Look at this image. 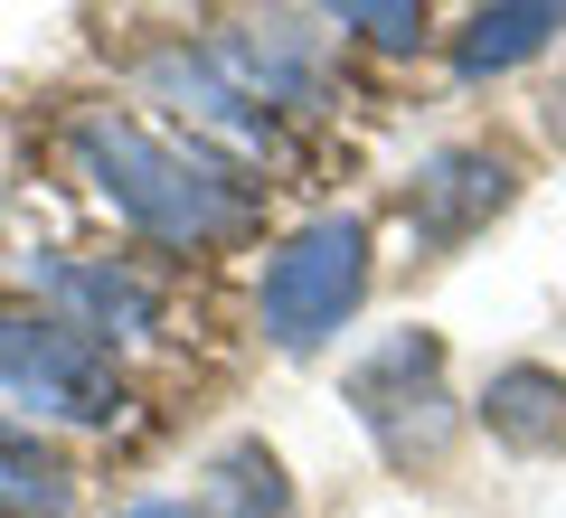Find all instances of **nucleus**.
<instances>
[{
	"label": "nucleus",
	"instance_id": "nucleus-9",
	"mask_svg": "<svg viewBox=\"0 0 566 518\" xmlns=\"http://www.w3.org/2000/svg\"><path fill=\"white\" fill-rule=\"evenodd\" d=\"M566 39V0H482L453 39V76H510Z\"/></svg>",
	"mask_w": 566,
	"mask_h": 518
},
{
	"label": "nucleus",
	"instance_id": "nucleus-6",
	"mask_svg": "<svg viewBox=\"0 0 566 518\" xmlns=\"http://www.w3.org/2000/svg\"><path fill=\"white\" fill-rule=\"evenodd\" d=\"M142 85L189 123L199 151H208V141H227V151H245V160H283L274 114H264V104L218 66V47H151V57H142Z\"/></svg>",
	"mask_w": 566,
	"mask_h": 518
},
{
	"label": "nucleus",
	"instance_id": "nucleus-7",
	"mask_svg": "<svg viewBox=\"0 0 566 518\" xmlns=\"http://www.w3.org/2000/svg\"><path fill=\"white\" fill-rule=\"evenodd\" d=\"M510 199H520V160L491 151V141H453V151H434L416 170L406 226H416V245H463L472 226H491Z\"/></svg>",
	"mask_w": 566,
	"mask_h": 518
},
{
	"label": "nucleus",
	"instance_id": "nucleus-8",
	"mask_svg": "<svg viewBox=\"0 0 566 518\" xmlns=\"http://www.w3.org/2000/svg\"><path fill=\"white\" fill-rule=\"evenodd\" d=\"M218 66L245 85L255 104H293V114H322L331 104V39L303 20H283V10H245L237 29L218 39Z\"/></svg>",
	"mask_w": 566,
	"mask_h": 518
},
{
	"label": "nucleus",
	"instance_id": "nucleus-5",
	"mask_svg": "<svg viewBox=\"0 0 566 518\" xmlns=\"http://www.w3.org/2000/svg\"><path fill=\"white\" fill-rule=\"evenodd\" d=\"M29 302L66 311L104 349L114 339H161V320H170V293L133 255H29Z\"/></svg>",
	"mask_w": 566,
	"mask_h": 518
},
{
	"label": "nucleus",
	"instance_id": "nucleus-13",
	"mask_svg": "<svg viewBox=\"0 0 566 518\" xmlns=\"http://www.w3.org/2000/svg\"><path fill=\"white\" fill-rule=\"evenodd\" d=\"M322 20H340V29H359L368 47H424V0H322Z\"/></svg>",
	"mask_w": 566,
	"mask_h": 518
},
{
	"label": "nucleus",
	"instance_id": "nucleus-4",
	"mask_svg": "<svg viewBox=\"0 0 566 518\" xmlns=\"http://www.w3.org/2000/svg\"><path fill=\"white\" fill-rule=\"evenodd\" d=\"M349 405H359V424L378 434V453L397 462V472H416V462H444V443H453L444 339H434V330H397V339H378V349L349 368Z\"/></svg>",
	"mask_w": 566,
	"mask_h": 518
},
{
	"label": "nucleus",
	"instance_id": "nucleus-11",
	"mask_svg": "<svg viewBox=\"0 0 566 518\" xmlns=\"http://www.w3.org/2000/svg\"><path fill=\"white\" fill-rule=\"evenodd\" d=\"M293 509V490H283V462L264 453L255 434L218 443L199 472V490H189V518H283Z\"/></svg>",
	"mask_w": 566,
	"mask_h": 518
},
{
	"label": "nucleus",
	"instance_id": "nucleus-10",
	"mask_svg": "<svg viewBox=\"0 0 566 518\" xmlns=\"http://www.w3.org/2000/svg\"><path fill=\"white\" fill-rule=\"evenodd\" d=\"M482 424L510 443V453H566V378L557 368H491L482 387Z\"/></svg>",
	"mask_w": 566,
	"mask_h": 518
},
{
	"label": "nucleus",
	"instance_id": "nucleus-3",
	"mask_svg": "<svg viewBox=\"0 0 566 518\" xmlns=\"http://www.w3.org/2000/svg\"><path fill=\"white\" fill-rule=\"evenodd\" d=\"M368 302V218H312L274 245L255 283V330L274 349H322Z\"/></svg>",
	"mask_w": 566,
	"mask_h": 518
},
{
	"label": "nucleus",
	"instance_id": "nucleus-14",
	"mask_svg": "<svg viewBox=\"0 0 566 518\" xmlns=\"http://www.w3.org/2000/svg\"><path fill=\"white\" fill-rule=\"evenodd\" d=\"M123 518H189V499H133Z\"/></svg>",
	"mask_w": 566,
	"mask_h": 518
},
{
	"label": "nucleus",
	"instance_id": "nucleus-2",
	"mask_svg": "<svg viewBox=\"0 0 566 518\" xmlns=\"http://www.w3.org/2000/svg\"><path fill=\"white\" fill-rule=\"evenodd\" d=\"M0 397L29 405L39 424L104 434L123 415V368L66 311H48V302H0Z\"/></svg>",
	"mask_w": 566,
	"mask_h": 518
},
{
	"label": "nucleus",
	"instance_id": "nucleus-12",
	"mask_svg": "<svg viewBox=\"0 0 566 518\" xmlns=\"http://www.w3.org/2000/svg\"><path fill=\"white\" fill-rule=\"evenodd\" d=\"M66 499H76L66 453L39 434V424L0 415V518H66Z\"/></svg>",
	"mask_w": 566,
	"mask_h": 518
},
{
	"label": "nucleus",
	"instance_id": "nucleus-1",
	"mask_svg": "<svg viewBox=\"0 0 566 518\" xmlns=\"http://www.w3.org/2000/svg\"><path fill=\"white\" fill-rule=\"evenodd\" d=\"M66 141H76L85 180L104 189V208H114L142 245H161V255H218V245L255 236V189H245L218 151H199L189 133H151V123H133V114L85 104V114L66 123Z\"/></svg>",
	"mask_w": 566,
	"mask_h": 518
},
{
	"label": "nucleus",
	"instance_id": "nucleus-15",
	"mask_svg": "<svg viewBox=\"0 0 566 518\" xmlns=\"http://www.w3.org/2000/svg\"><path fill=\"white\" fill-rule=\"evenodd\" d=\"M547 133L566 141V76H557V95H547Z\"/></svg>",
	"mask_w": 566,
	"mask_h": 518
}]
</instances>
